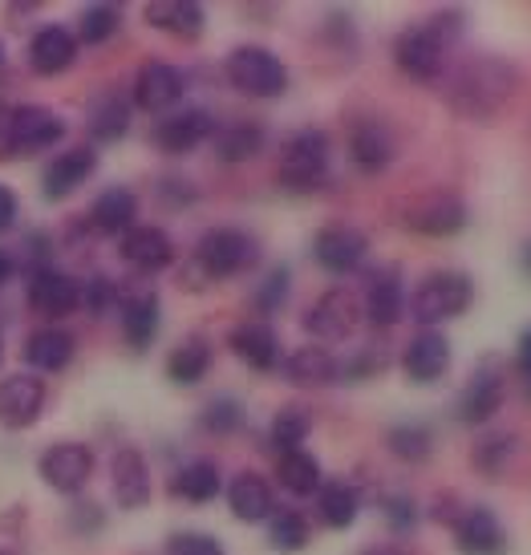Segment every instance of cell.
Instances as JSON below:
<instances>
[{"mask_svg": "<svg viewBox=\"0 0 531 555\" xmlns=\"http://www.w3.org/2000/svg\"><path fill=\"white\" fill-rule=\"evenodd\" d=\"M268 543L276 552H300L309 543V519L300 511H288V507L272 511V519H268Z\"/></svg>", "mask_w": 531, "mask_h": 555, "instance_id": "cell-39", "label": "cell"}, {"mask_svg": "<svg viewBox=\"0 0 531 555\" xmlns=\"http://www.w3.org/2000/svg\"><path fill=\"white\" fill-rule=\"evenodd\" d=\"M37 475L49 491L57 494H78L90 475H94V450L81 442H53L37 463Z\"/></svg>", "mask_w": 531, "mask_h": 555, "instance_id": "cell-6", "label": "cell"}, {"mask_svg": "<svg viewBox=\"0 0 531 555\" xmlns=\"http://www.w3.org/2000/svg\"><path fill=\"white\" fill-rule=\"evenodd\" d=\"M122 260L130 268H139V272H163L174 260L171 235L163 232V228H155V223H134L122 235Z\"/></svg>", "mask_w": 531, "mask_h": 555, "instance_id": "cell-23", "label": "cell"}, {"mask_svg": "<svg viewBox=\"0 0 531 555\" xmlns=\"http://www.w3.org/2000/svg\"><path fill=\"white\" fill-rule=\"evenodd\" d=\"M13 219H16V195L0 183V232H9V228H13Z\"/></svg>", "mask_w": 531, "mask_h": 555, "instance_id": "cell-50", "label": "cell"}, {"mask_svg": "<svg viewBox=\"0 0 531 555\" xmlns=\"http://www.w3.org/2000/svg\"><path fill=\"white\" fill-rule=\"evenodd\" d=\"M142 16H146V25L183 37V41H195L204 33V4H195V0H155V4H146Z\"/></svg>", "mask_w": 531, "mask_h": 555, "instance_id": "cell-29", "label": "cell"}, {"mask_svg": "<svg viewBox=\"0 0 531 555\" xmlns=\"http://www.w3.org/2000/svg\"><path fill=\"white\" fill-rule=\"evenodd\" d=\"M167 555H228V552L207 531H174L171 540H167Z\"/></svg>", "mask_w": 531, "mask_h": 555, "instance_id": "cell-42", "label": "cell"}, {"mask_svg": "<svg viewBox=\"0 0 531 555\" xmlns=\"http://www.w3.org/2000/svg\"><path fill=\"white\" fill-rule=\"evenodd\" d=\"M328 175V134L325 130H300L284 142L281 151V179L288 191H316Z\"/></svg>", "mask_w": 531, "mask_h": 555, "instance_id": "cell-4", "label": "cell"}, {"mask_svg": "<svg viewBox=\"0 0 531 555\" xmlns=\"http://www.w3.org/2000/svg\"><path fill=\"white\" fill-rule=\"evenodd\" d=\"M516 93V69L495 57H475L451 81V106L467 118H491Z\"/></svg>", "mask_w": 531, "mask_h": 555, "instance_id": "cell-1", "label": "cell"}, {"mask_svg": "<svg viewBox=\"0 0 531 555\" xmlns=\"http://www.w3.org/2000/svg\"><path fill=\"white\" fill-rule=\"evenodd\" d=\"M316 511H321V524L325 527H337V531H345V527L358 524V491L349 487V482H321V491H316Z\"/></svg>", "mask_w": 531, "mask_h": 555, "instance_id": "cell-35", "label": "cell"}, {"mask_svg": "<svg viewBox=\"0 0 531 555\" xmlns=\"http://www.w3.org/2000/svg\"><path fill=\"white\" fill-rule=\"evenodd\" d=\"M9 276H13V260H9V251L0 247V288L9 284Z\"/></svg>", "mask_w": 531, "mask_h": 555, "instance_id": "cell-52", "label": "cell"}, {"mask_svg": "<svg viewBox=\"0 0 531 555\" xmlns=\"http://www.w3.org/2000/svg\"><path fill=\"white\" fill-rule=\"evenodd\" d=\"M288 300V268H272L264 276V284L256 288V309L260 312H276Z\"/></svg>", "mask_w": 531, "mask_h": 555, "instance_id": "cell-45", "label": "cell"}, {"mask_svg": "<svg viewBox=\"0 0 531 555\" xmlns=\"http://www.w3.org/2000/svg\"><path fill=\"white\" fill-rule=\"evenodd\" d=\"M65 139V118L46 106H13V151L16 155H37L53 151Z\"/></svg>", "mask_w": 531, "mask_h": 555, "instance_id": "cell-13", "label": "cell"}, {"mask_svg": "<svg viewBox=\"0 0 531 555\" xmlns=\"http://www.w3.org/2000/svg\"><path fill=\"white\" fill-rule=\"evenodd\" d=\"M49 389L37 373H13L0 382V426L9 430H29L46 410Z\"/></svg>", "mask_w": 531, "mask_h": 555, "instance_id": "cell-9", "label": "cell"}, {"mask_svg": "<svg viewBox=\"0 0 531 555\" xmlns=\"http://www.w3.org/2000/svg\"><path fill=\"white\" fill-rule=\"evenodd\" d=\"M393 62H398V69H402L406 78L438 81L442 69H446V46H442L426 25H418V29L398 33V41H393Z\"/></svg>", "mask_w": 531, "mask_h": 555, "instance_id": "cell-8", "label": "cell"}, {"mask_svg": "<svg viewBox=\"0 0 531 555\" xmlns=\"http://www.w3.org/2000/svg\"><path fill=\"white\" fill-rule=\"evenodd\" d=\"M13 106L9 102H0V163L4 158H13Z\"/></svg>", "mask_w": 531, "mask_h": 555, "instance_id": "cell-49", "label": "cell"}, {"mask_svg": "<svg viewBox=\"0 0 531 555\" xmlns=\"http://www.w3.org/2000/svg\"><path fill=\"white\" fill-rule=\"evenodd\" d=\"M309 430H313L309 414H305L300 405H284L281 414L272 417V447L281 450V454L300 450L305 447V438H309Z\"/></svg>", "mask_w": 531, "mask_h": 555, "instance_id": "cell-41", "label": "cell"}, {"mask_svg": "<svg viewBox=\"0 0 531 555\" xmlns=\"http://www.w3.org/2000/svg\"><path fill=\"white\" fill-rule=\"evenodd\" d=\"M126 130H130V102L118 98L114 90L102 93L94 106H90V139L118 142V139H126Z\"/></svg>", "mask_w": 531, "mask_h": 555, "instance_id": "cell-34", "label": "cell"}, {"mask_svg": "<svg viewBox=\"0 0 531 555\" xmlns=\"http://www.w3.org/2000/svg\"><path fill=\"white\" fill-rule=\"evenodd\" d=\"M276 478H281L284 491L293 494H316L321 491V463L305 450H288L276 463Z\"/></svg>", "mask_w": 531, "mask_h": 555, "instance_id": "cell-37", "label": "cell"}, {"mask_svg": "<svg viewBox=\"0 0 531 555\" xmlns=\"http://www.w3.org/2000/svg\"><path fill=\"white\" fill-rule=\"evenodd\" d=\"M211 146L223 163H248L264 151V126L260 122H223L211 134Z\"/></svg>", "mask_w": 531, "mask_h": 555, "instance_id": "cell-32", "label": "cell"}, {"mask_svg": "<svg viewBox=\"0 0 531 555\" xmlns=\"http://www.w3.org/2000/svg\"><path fill=\"white\" fill-rule=\"evenodd\" d=\"M511 442H516V438H507V434H495V438L479 442V450H475V463H479V470H487V475H500L503 463L511 459Z\"/></svg>", "mask_w": 531, "mask_h": 555, "instance_id": "cell-46", "label": "cell"}, {"mask_svg": "<svg viewBox=\"0 0 531 555\" xmlns=\"http://www.w3.org/2000/svg\"><path fill=\"white\" fill-rule=\"evenodd\" d=\"M386 370V349L381 345H361L353 361H337V377H370V373Z\"/></svg>", "mask_w": 531, "mask_h": 555, "instance_id": "cell-44", "label": "cell"}, {"mask_svg": "<svg viewBox=\"0 0 531 555\" xmlns=\"http://www.w3.org/2000/svg\"><path fill=\"white\" fill-rule=\"evenodd\" d=\"M516 365L531 382V328H523V337H519V345H516Z\"/></svg>", "mask_w": 531, "mask_h": 555, "instance_id": "cell-51", "label": "cell"}, {"mask_svg": "<svg viewBox=\"0 0 531 555\" xmlns=\"http://www.w3.org/2000/svg\"><path fill=\"white\" fill-rule=\"evenodd\" d=\"M134 219H139V199H134V191H126V186L102 191L98 203L90 207V223H94V232H102V235H126L134 228Z\"/></svg>", "mask_w": 531, "mask_h": 555, "instance_id": "cell-30", "label": "cell"}, {"mask_svg": "<svg viewBox=\"0 0 531 555\" xmlns=\"http://www.w3.org/2000/svg\"><path fill=\"white\" fill-rule=\"evenodd\" d=\"M81 305H86L90 312H98V317H102V312H106L109 305H118V284H109L106 276L90 280V284L81 288Z\"/></svg>", "mask_w": 531, "mask_h": 555, "instance_id": "cell-48", "label": "cell"}, {"mask_svg": "<svg viewBox=\"0 0 531 555\" xmlns=\"http://www.w3.org/2000/svg\"><path fill=\"white\" fill-rule=\"evenodd\" d=\"M406 228L418 235H458L467 228V203L458 195H430L418 207H410Z\"/></svg>", "mask_w": 531, "mask_h": 555, "instance_id": "cell-25", "label": "cell"}, {"mask_svg": "<svg viewBox=\"0 0 531 555\" xmlns=\"http://www.w3.org/2000/svg\"><path fill=\"white\" fill-rule=\"evenodd\" d=\"M523 272H528V276H531V240H528V244H523Z\"/></svg>", "mask_w": 531, "mask_h": 555, "instance_id": "cell-53", "label": "cell"}, {"mask_svg": "<svg viewBox=\"0 0 531 555\" xmlns=\"http://www.w3.org/2000/svg\"><path fill=\"white\" fill-rule=\"evenodd\" d=\"M281 365H284V377L293 386H333L337 382V357L328 353V349H321V345L293 349Z\"/></svg>", "mask_w": 531, "mask_h": 555, "instance_id": "cell-31", "label": "cell"}, {"mask_svg": "<svg viewBox=\"0 0 531 555\" xmlns=\"http://www.w3.org/2000/svg\"><path fill=\"white\" fill-rule=\"evenodd\" d=\"M370 251V240L358 232V228H345V223H333V228H321L313 240V256L316 263L333 272V276H345V272H358L361 260Z\"/></svg>", "mask_w": 531, "mask_h": 555, "instance_id": "cell-11", "label": "cell"}, {"mask_svg": "<svg viewBox=\"0 0 531 555\" xmlns=\"http://www.w3.org/2000/svg\"><path fill=\"white\" fill-rule=\"evenodd\" d=\"M94 170H98V155L90 146H69V151H62V155L46 167L41 191H46V199H65V195H74Z\"/></svg>", "mask_w": 531, "mask_h": 555, "instance_id": "cell-21", "label": "cell"}, {"mask_svg": "<svg viewBox=\"0 0 531 555\" xmlns=\"http://www.w3.org/2000/svg\"><path fill=\"white\" fill-rule=\"evenodd\" d=\"M216 118L207 109H183V114H167L163 122L155 126V142L167 151V155H187L195 146L211 142L216 134Z\"/></svg>", "mask_w": 531, "mask_h": 555, "instance_id": "cell-18", "label": "cell"}, {"mask_svg": "<svg viewBox=\"0 0 531 555\" xmlns=\"http://www.w3.org/2000/svg\"><path fill=\"white\" fill-rule=\"evenodd\" d=\"M78 62V37L62 25H46L37 29V37L29 41V69L37 78H57L69 65Z\"/></svg>", "mask_w": 531, "mask_h": 555, "instance_id": "cell-19", "label": "cell"}, {"mask_svg": "<svg viewBox=\"0 0 531 555\" xmlns=\"http://www.w3.org/2000/svg\"><path fill=\"white\" fill-rule=\"evenodd\" d=\"M232 353L248 365V370H276L281 365V340L272 333V324L268 321H244L232 328Z\"/></svg>", "mask_w": 531, "mask_h": 555, "instance_id": "cell-24", "label": "cell"}, {"mask_svg": "<svg viewBox=\"0 0 531 555\" xmlns=\"http://www.w3.org/2000/svg\"><path fill=\"white\" fill-rule=\"evenodd\" d=\"M118 29H122V9H114V4H90V9H81L78 37L86 46H102Z\"/></svg>", "mask_w": 531, "mask_h": 555, "instance_id": "cell-40", "label": "cell"}, {"mask_svg": "<svg viewBox=\"0 0 531 555\" xmlns=\"http://www.w3.org/2000/svg\"><path fill=\"white\" fill-rule=\"evenodd\" d=\"M381 515H386L390 531H398V535H406V531L418 527V507H414L410 494H386L381 499Z\"/></svg>", "mask_w": 531, "mask_h": 555, "instance_id": "cell-43", "label": "cell"}, {"mask_svg": "<svg viewBox=\"0 0 531 555\" xmlns=\"http://www.w3.org/2000/svg\"><path fill=\"white\" fill-rule=\"evenodd\" d=\"M365 555H398L393 547H374V552H365Z\"/></svg>", "mask_w": 531, "mask_h": 555, "instance_id": "cell-54", "label": "cell"}, {"mask_svg": "<svg viewBox=\"0 0 531 555\" xmlns=\"http://www.w3.org/2000/svg\"><path fill=\"white\" fill-rule=\"evenodd\" d=\"M361 321V305L349 288H328L313 309L305 312V328L313 333L316 340H345L353 337V328Z\"/></svg>", "mask_w": 531, "mask_h": 555, "instance_id": "cell-10", "label": "cell"}, {"mask_svg": "<svg viewBox=\"0 0 531 555\" xmlns=\"http://www.w3.org/2000/svg\"><path fill=\"white\" fill-rule=\"evenodd\" d=\"M29 305L41 317H69L81 309V284L57 268H37L29 276Z\"/></svg>", "mask_w": 531, "mask_h": 555, "instance_id": "cell-17", "label": "cell"}, {"mask_svg": "<svg viewBox=\"0 0 531 555\" xmlns=\"http://www.w3.org/2000/svg\"><path fill=\"white\" fill-rule=\"evenodd\" d=\"M470 300H475V284H470L467 272L442 268V272H430V276L418 280V288L410 296V321L435 328V324L463 317L470 309Z\"/></svg>", "mask_w": 531, "mask_h": 555, "instance_id": "cell-2", "label": "cell"}, {"mask_svg": "<svg viewBox=\"0 0 531 555\" xmlns=\"http://www.w3.org/2000/svg\"><path fill=\"white\" fill-rule=\"evenodd\" d=\"M187 90L183 74L167 62H146L134 78V106L146 114H163V109L179 106V98Z\"/></svg>", "mask_w": 531, "mask_h": 555, "instance_id": "cell-15", "label": "cell"}, {"mask_svg": "<svg viewBox=\"0 0 531 555\" xmlns=\"http://www.w3.org/2000/svg\"><path fill=\"white\" fill-rule=\"evenodd\" d=\"M207 370H211V345H207V337H187L167 357V377H171L174 386H195V382H204Z\"/></svg>", "mask_w": 531, "mask_h": 555, "instance_id": "cell-33", "label": "cell"}, {"mask_svg": "<svg viewBox=\"0 0 531 555\" xmlns=\"http://www.w3.org/2000/svg\"><path fill=\"white\" fill-rule=\"evenodd\" d=\"M386 447H390V454L402 459V463H426L430 450H435V434H430V426H423V422H402V426H393V430L386 434Z\"/></svg>", "mask_w": 531, "mask_h": 555, "instance_id": "cell-38", "label": "cell"}, {"mask_svg": "<svg viewBox=\"0 0 531 555\" xmlns=\"http://www.w3.org/2000/svg\"><path fill=\"white\" fill-rule=\"evenodd\" d=\"M204 426H207V430H216V434H232L235 426H239V405H235L232 398H216V401H207V410H204Z\"/></svg>", "mask_w": 531, "mask_h": 555, "instance_id": "cell-47", "label": "cell"}, {"mask_svg": "<svg viewBox=\"0 0 531 555\" xmlns=\"http://www.w3.org/2000/svg\"><path fill=\"white\" fill-rule=\"evenodd\" d=\"M195 263L211 280L239 276L244 268L256 263V240L248 232H235V228H211L195 247Z\"/></svg>", "mask_w": 531, "mask_h": 555, "instance_id": "cell-5", "label": "cell"}, {"mask_svg": "<svg viewBox=\"0 0 531 555\" xmlns=\"http://www.w3.org/2000/svg\"><path fill=\"white\" fill-rule=\"evenodd\" d=\"M122 337L130 349H151L158 337V321H163V305L155 293H134L122 300Z\"/></svg>", "mask_w": 531, "mask_h": 555, "instance_id": "cell-27", "label": "cell"}, {"mask_svg": "<svg viewBox=\"0 0 531 555\" xmlns=\"http://www.w3.org/2000/svg\"><path fill=\"white\" fill-rule=\"evenodd\" d=\"M171 491L179 494V499H187V503H211L219 494V466L207 463V459H195V463L179 466Z\"/></svg>", "mask_w": 531, "mask_h": 555, "instance_id": "cell-36", "label": "cell"}, {"mask_svg": "<svg viewBox=\"0 0 531 555\" xmlns=\"http://www.w3.org/2000/svg\"><path fill=\"white\" fill-rule=\"evenodd\" d=\"M454 543L463 555H503L507 535H503L500 519L491 507H463V515H454Z\"/></svg>", "mask_w": 531, "mask_h": 555, "instance_id": "cell-14", "label": "cell"}, {"mask_svg": "<svg viewBox=\"0 0 531 555\" xmlns=\"http://www.w3.org/2000/svg\"><path fill=\"white\" fill-rule=\"evenodd\" d=\"M398 155V146H393V134L386 122H377V118H365L349 130V158H353V167L365 170V175H377V170H386Z\"/></svg>", "mask_w": 531, "mask_h": 555, "instance_id": "cell-20", "label": "cell"}, {"mask_svg": "<svg viewBox=\"0 0 531 555\" xmlns=\"http://www.w3.org/2000/svg\"><path fill=\"white\" fill-rule=\"evenodd\" d=\"M74 349H78L74 333H65L57 324H46V328H37V333L25 340V361H29L37 373H62L65 365L74 361Z\"/></svg>", "mask_w": 531, "mask_h": 555, "instance_id": "cell-26", "label": "cell"}, {"mask_svg": "<svg viewBox=\"0 0 531 555\" xmlns=\"http://www.w3.org/2000/svg\"><path fill=\"white\" fill-rule=\"evenodd\" d=\"M451 365V340L442 337L438 328H423L418 337H410V345L402 349V370L414 386H430L438 382Z\"/></svg>", "mask_w": 531, "mask_h": 555, "instance_id": "cell-16", "label": "cell"}, {"mask_svg": "<svg viewBox=\"0 0 531 555\" xmlns=\"http://www.w3.org/2000/svg\"><path fill=\"white\" fill-rule=\"evenodd\" d=\"M0 555H9V552H0Z\"/></svg>", "mask_w": 531, "mask_h": 555, "instance_id": "cell-56", "label": "cell"}, {"mask_svg": "<svg viewBox=\"0 0 531 555\" xmlns=\"http://www.w3.org/2000/svg\"><path fill=\"white\" fill-rule=\"evenodd\" d=\"M228 503H232L235 519H244V524H264V519H272V511H276V503H272V487H268L260 475H251V470L232 478Z\"/></svg>", "mask_w": 531, "mask_h": 555, "instance_id": "cell-28", "label": "cell"}, {"mask_svg": "<svg viewBox=\"0 0 531 555\" xmlns=\"http://www.w3.org/2000/svg\"><path fill=\"white\" fill-rule=\"evenodd\" d=\"M223 74L239 93L248 98H281L288 90V69L284 62L264 46H239L228 53V65Z\"/></svg>", "mask_w": 531, "mask_h": 555, "instance_id": "cell-3", "label": "cell"}, {"mask_svg": "<svg viewBox=\"0 0 531 555\" xmlns=\"http://www.w3.org/2000/svg\"><path fill=\"white\" fill-rule=\"evenodd\" d=\"M109 491L122 511H142L151 503V466L139 447H122L109 463Z\"/></svg>", "mask_w": 531, "mask_h": 555, "instance_id": "cell-12", "label": "cell"}, {"mask_svg": "<svg viewBox=\"0 0 531 555\" xmlns=\"http://www.w3.org/2000/svg\"><path fill=\"white\" fill-rule=\"evenodd\" d=\"M503 393H507V373H503L500 357H487L483 365L470 373L467 389L458 398V417L467 426H483V422H491V417L500 414Z\"/></svg>", "mask_w": 531, "mask_h": 555, "instance_id": "cell-7", "label": "cell"}, {"mask_svg": "<svg viewBox=\"0 0 531 555\" xmlns=\"http://www.w3.org/2000/svg\"><path fill=\"white\" fill-rule=\"evenodd\" d=\"M365 321L374 328H390L406 317V288H402V276L398 268H381L370 276V293H365Z\"/></svg>", "mask_w": 531, "mask_h": 555, "instance_id": "cell-22", "label": "cell"}, {"mask_svg": "<svg viewBox=\"0 0 531 555\" xmlns=\"http://www.w3.org/2000/svg\"><path fill=\"white\" fill-rule=\"evenodd\" d=\"M0 357H4V345H0Z\"/></svg>", "mask_w": 531, "mask_h": 555, "instance_id": "cell-55", "label": "cell"}, {"mask_svg": "<svg viewBox=\"0 0 531 555\" xmlns=\"http://www.w3.org/2000/svg\"><path fill=\"white\" fill-rule=\"evenodd\" d=\"M0 62H4V57H0Z\"/></svg>", "mask_w": 531, "mask_h": 555, "instance_id": "cell-57", "label": "cell"}]
</instances>
